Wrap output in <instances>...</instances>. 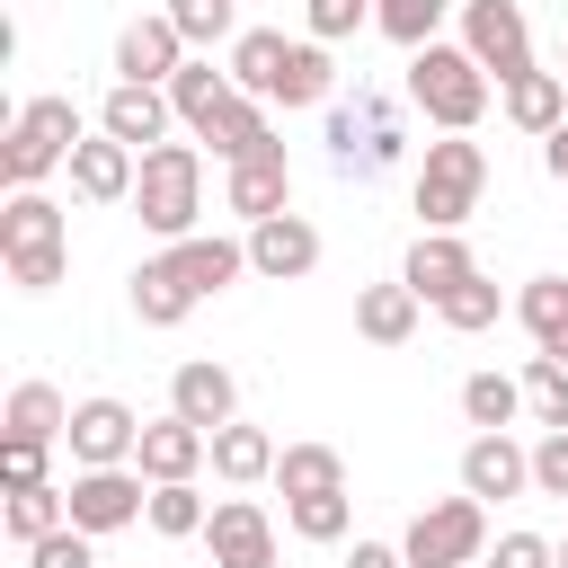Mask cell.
Instances as JSON below:
<instances>
[{"mask_svg": "<svg viewBox=\"0 0 568 568\" xmlns=\"http://www.w3.org/2000/svg\"><path fill=\"white\" fill-rule=\"evenodd\" d=\"M222 204H231L248 231H257V222H275V213L293 204V169H284V142H275V151H257V160H240V169L222 178Z\"/></svg>", "mask_w": 568, "mask_h": 568, "instance_id": "cell-18", "label": "cell"}, {"mask_svg": "<svg viewBox=\"0 0 568 568\" xmlns=\"http://www.w3.org/2000/svg\"><path fill=\"white\" fill-rule=\"evenodd\" d=\"M479 186H488V151L470 133L426 142V160H417V222L426 231H462L479 213Z\"/></svg>", "mask_w": 568, "mask_h": 568, "instance_id": "cell-5", "label": "cell"}, {"mask_svg": "<svg viewBox=\"0 0 568 568\" xmlns=\"http://www.w3.org/2000/svg\"><path fill=\"white\" fill-rule=\"evenodd\" d=\"M479 275V257L462 248V231H417V248H408V266H399V284L417 293V302H444V293H462Z\"/></svg>", "mask_w": 568, "mask_h": 568, "instance_id": "cell-19", "label": "cell"}, {"mask_svg": "<svg viewBox=\"0 0 568 568\" xmlns=\"http://www.w3.org/2000/svg\"><path fill=\"white\" fill-rule=\"evenodd\" d=\"M417 311H426V302H417L408 284H364V293H355V337L408 346V337H417Z\"/></svg>", "mask_w": 568, "mask_h": 568, "instance_id": "cell-24", "label": "cell"}, {"mask_svg": "<svg viewBox=\"0 0 568 568\" xmlns=\"http://www.w3.org/2000/svg\"><path fill=\"white\" fill-rule=\"evenodd\" d=\"M532 488L541 497H568V435H541L532 444Z\"/></svg>", "mask_w": 568, "mask_h": 568, "instance_id": "cell-43", "label": "cell"}, {"mask_svg": "<svg viewBox=\"0 0 568 568\" xmlns=\"http://www.w3.org/2000/svg\"><path fill=\"white\" fill-rule=\"evenodd\" d=\"M373 18V0H311V44H337Z\"/></svg>", "mask_w": 568, "mask_h": 568, "instance_id": "cell-42", "label": "cell"}, {"mask_svg": "<svg viewBox=\"0 0 568 568\" xmlns=\"http://www.w3.org/2000/svg\"><path fill=\"white\" fill-rule=\"evenodd\" d=\"M213 524V506L195 497V479H169V488H151V532H169V541H195Z\"/></svg>", "mask_w": 568, "mask_h": 568, "instance_id": "cell-37", "label": "cell"}, {"mask_svg": "<svg viewBox=\"0 0 568 568\" xmlns=\"http://www.w3.org/2000/svg\"><path fill=\"white\" fill-rule=\"evenodd\" d=\"M515 320L532 328V346H541V355H559V364H568V275H532V284L515 293Z\"/></svg>", "mask_w": 568, "mask_h": 568, "instance_id": "cell-27", "label": "cell"}, {"mask_svg": "<svg viewBox=\"0 0 568 568\" xmlns=\"http://www.w3.org/2000/svg\"><path fill=\"white\" fill-rule=\"evenodd\" d=\"M195 462H213V435H204V426H186V417H160V426H142V453H133V470H142L151 488H169V479H195Z\"/></svg>", "mask_w": 568, "mask_h": 568, "instance_id": "cell-20", "label": "cell"}, {"mask_svg": "<svg viewBox=\"0 0 568 568\" xmlns=\"http://www.w3.org/2000/svg\"><path fill=\"white\" fill-rule=\"evenodd\" d=\"M408 106L444 133H470L488 115V71L462 44H426V53H408Z\"/></svg>", "mask_w": 568, "mask_h": 568, "instance_id": "cell-3", "label": "cell"}, {"mask_svg": "<svg viewBox=\"0 0 568 568\" xmlns=\"http://www.w3.org/2000/svg\"><path fill=\"white\" fill-rule=\"evenodd\" d=\"M488 550V506L479 497H435L417 506V524L399 532V559L408 568H470Z\"/></svg>", "mask_w": 568, "mask_h": 568, "instance_id": "cell-7", "label": "cell"}, {"mask_svg": "<svg viewBox=\"0 0 568 568\" xmlns=\"http://www.w3.org/2000/svg\"><path fill=\"white\" fill-rule=\"evenodd\" d=\"M328 80H337V71H328V53H320V44H293L284 80H275V106H337V98H328Z\"/></svg>", "mask_w": 568, "mask_h": 568, "instance_id": "cell-36", "label": "cell"}, {"mask_svg": "<svg viewBox=\"0 0 568 568\" xmlns=\"http://www.w3.org/2000/svg\"><path fill=\"white\" fill-rule=\"evenodd\" d=\"M532 488V444H515V435H470L462 444V497H524Z\"/></svg>", "mask_w": 568, "mask_h": 568, "instance_id": "cell-13", "label": "cell"}, {"mask_svg": "<svg viewBox=\"0 0 568 568\" xmlns=\"http://www.w3.org/2000/svg\"><path fill=\"white\" fill-rule=\"evenodd\" d=\"M515 382H524V408H532V426H541V435H568V364H559V355H532Z\"/></svg>", "mask_w": 568, "mask_h": 568, "instance_id": "cell-33", "label": "cell"}, {"mask_svg": "<svg viewBox=\"0 0 568 568\" xmlns=\"http://www.w3.org/2000/svg\"><path fill=\"white\" fill-rule=\"evenodd\" d=\"M435 311H444V328L479 337V328H497V284H488V275H470V284H462V293H444Z\"/></svg>", "mask_w": 568, "mask_h": 568, "instance_id": "cell-40", "label": "cell"}, {"mask_svg": "<svg viewBox=\"0 0 568 568\" xmlns=\"http://www.w3.org/2000/svg\"><path fill=\"white\" fill-rule=\"evenodd\" d=\"M169 18H178V36H186V53L240 44V27H231V0H169Z\"/></svg>", "mask_w": 568, "mask_h": 568, "instance_id": "cell-38", "label": "cell"}, {"mask_svg": "<svg viewBox=\"0 0 568 568\" xmlns=\"http://www.w3.org/2000/svg\"><path fill=\"white\" fill-rule=\"evenodd\" d=\"M195 142H213V160H231V169H240V160H257V151H275L266 98H231V106H222V115H213V124H204Z\"/></svg>", "mask_w": 568, "mask_h": 568, "instance_id": "cell-22", "label": "cell"}, {"mask_svg": "<svg viewBox=\"0 0 568 568\" xmlns=\"http://www.w3.org/2000/svg\"><path fill=\"white\" fill-rule=\"evenodd\" d=\"M204 541H213V568H275V524L257 497H222Z\"/></svg>", "mask_w": 568, "mask_h": 568, "instance_id": "cell-14", "label": "cell"}, {"mask_svg": "<svg viewBox=\"0 0 568 568\" xmlns=\"http://www.w3.org/2000/svg\"><path fill=\"white\" fill-rule=\"evenodd\" d=\"M133 213H142L169 248H178V240H195V213H204V151H195V142H160V151H142Z\"/></svg>", "mask_w": 568, "mask_h": 568, "instance_id": "cell-2", "label": "cell"}, {"mask_svg": "<svg viewBox=\"0 0 568 568\" xmlns=\"http://www.w3.org/2000/svg\"><path fill=\"white\" fill-rule=\"evenodd\" d=\"M169 266H178V275L195 284V302H204V293H222V284L248 275V240H213V231H195V240L169 248Z\"/></svg>", "mask_w": 568, "mask_h": 568, "instance_id": "cell-21", "label": "cell"}, {"mask_svg": "<svg viewBox=\"0 0 568 568\" xmlns=\"http://www.w3.org/2000/svg\"><path fill=\"white\" fill-rule=\"evenodd\" d=\"M231 98H240V80H231V71H213L204 53H186V71L169 80V106H178V124H195V133H204V124H213Z\"/></svg>", "mask_w": 568, "mask_h": 568, "instance_id": "cell-25", "label": "cell"}, {"mask_svg": "<svg viewBox=\"0 0 568 568\" xmlns=\"http://www.w3.org/2000/svg\"><path fill=\"white\" fill-rule=\"evenodd\" d=\"M80 142H89V133H80V106H71V98H27L18 124H9V151H0V178H9V186H44L53 169H71Z\"/></svg>", "mask_w": 568, "mask_h": 568, "instance_id": "cell-6", "label": "cell"}, {"mask_svg": "<svg viewBox=\"0 0 568 568\" xmlns=\"http://www.w3.org/2000/svg\"><path fill=\"white\" fill-rule=\"evenodd\" d=\"M169 417H186V426H204V435L240 426V382H231V364H213V355L178 364V373H169Z\"/></svg>", "mask_w": 568, "mask_h": 568, "instance_id": "cell-11", "label": "cell"}, {"mask_svg": "<svg viewBox=\"0 0 568 568\" xmlns=\"http://www.w3.org/2000/svg\"><path fill=\"white\" fill-rule=\"evenodd\" d=\"M541 169H550V178H559V186H568V124H559V133H550V142H541Z\"/></svg>", "mask_w": 568, "mask_h": 568, "instance_id": "cell-47", "label": "cell"}, {"mask_svg": "<svg viewBox=\"0 0 568 568\" xmlns=\"http://www.w3.org/2000/svg\"><path fill=\"white\" fill-rule=\"evenodd\" d=\"M133 178H142V151H124L115 133H89V142L71 151V195H80V204H124Z\"/></svg>", "mask_w": 568, "mask_h": 568, "instance_id": "cell-17", "label": "cell"}, {"mask_svg": "<svg viewBox=\"0 0 568 568\" xmlns=\"http://www.w3.org/2000/svg\"><path fill=\"white\" fill-rule=\"evenodd\" d=\"M559 80H568V62H559Z\"/></svg>", "mask_w": 568, "mask_h": 568, "instance_id": "cell-49", "label": "cell"}, {"mask_svg": "<svg viewBox=\"0 0 568 568\" xmlns=\"http://www.w3.org/2000/svg\"><path fill=\"white\" fill-rule=\"evenodd\" d=\"M497 568H559V541H541V532H506V541H497Z\"/></svg>", "mask_w": 568, "mask_h": 568, "instance_id": "cell-44", "label": "cell"}, {"mask_svg": "<svg viewBox=\"0 0 568 568\" xmlns=\"http://www.w3.org/2000/svg\"><path fill=\"white\" fill-rule=\"evenodd\" d=\"M284 515H293V532H302V541H346V524H355V497H346V488H337V497H293Z\"/></svg>", "mask_w": 568, "mask_h": 568, "instance_id": "cell-39", "label": "cell"}, {"mask_svg": "<svg viewBox=\"0 0 568 568\" xmlns=\"http://www.w3.org/2000/svg\"><path fill=\"white\" fill-rule=\"evenodd\" d=\"M399 151H408V133H399V106L382 89H355L328 106V169L337 178H382Z\"/></svg>", "mask_w": 568, "mask_h": 568, "instance_id": "cell-4", "label": "cell"}, {"mask_svg": "<svg viewBox=\"0 0 568 568\" xmlns=\"http://www.w3.org/2000/svg\"><path fill=\"white\" fill-rule=\"evenodd\" d=\"M506 124H524V133H541V142H550V133L568 124V80H559V71L515 80V89H506Z\"/></svg>", "mask_w": 568, "mask_h": 568, "instance_id": "cell-29", "label": "cell"}, {"mask_svg": "<svg viewBox=\"0 0 568 568\" xmlns=\"http://www.w3.org/2000/svg\"><path fill=\"white\" fill-rule=\"evenodd\" d=\"M346 568H408V559H399V541H355Z\"/></svg>", "mask_w": 568, "mask_h": 568, "instance_id": "cell-46", "label": "cell"}, {"mask_svg": "<svg viewBox=\"0 0 568 568\" xmlns=\"http://www.w3.org/2000/svg\"><path fill=\"white\" fill-rule=\"evenodd\" d=\"M71 524L98 541V532H124V524H142L151 515V488H142V470L124 462V470H71Z\"/></svg>", "mask_w": 568, "mask_h": 568, "instance_id": "cell-9", "label": "cell"}, {"mask_svg": "<svg viewBox=\"0 0 568 568\" xmlns=\"http://www.w3.org/2000/svg\"><path fill=\"white\" fill-rule=\"evenodd\" d=\"M311 266H320V231H311L302 213H275V222L248 231V275H266V284H302Z\"/></svg>", "mask_w": 568, "mask_h": 568, "instance_id": "cell-16", "label": "cell"}, {"mask_svg": "<svg viewBox=\"0 0 568 568\" xmlns=\"http://www.w3.org/2000/svg\"><path fill=\"white\" fill-rule=\"evenodd\" d=\"M62 444H71V462H80V470H124V462L142 453V417H133L124 399H80Z\"/></svg>", "mask_w": 568, "mask_h": 568, "instance_id": "cell-10", "label": "cell"}, {"mask_svg": "<svg viewBox=\"0 0 568 568\" xmlns=\"http://www.w3.org/2000/svg\"><path fill=\"white\" fill-rule=\"evenodd\" d=\"M71 524V497L62 488H9V541L18 550H36L44 532H62Z\"/></svg>", "mask_w": 568, "mask_h": 568, "instance_id": "cell-34", "label": "cell"}, {"mask_svg": "<svg viewBox=\"0 0 568 568\" xmlns=\"http://www.w3.org/2000/svg\"><path fill=\"white\" fill-rule=\"evenodd\" d=\"M275 462H284V453H275V435H266V426H222V435H213V470H222L231 488L275 479Z\"/></svg>", "mask_w": 568, "mask_h": 568, "instance_id": "cell-30", "label": "cell"}, {"mask_svg": "<svg viewBox=\"0 0 568 568\" xmlns=\"http://www.w3.org/2000/svg\"><path fill=\"white\" fill-rule=\"evenodd\" d=\"M462 53L479 71H497V89L532 80V27L515 0H462Z\"/></svg>", "mask_w": 568, "mask_h": 568, "instance_id": "cell-8", "label": "cell"}, {"mask_svg": "<svg viewBox=\"0 0 568 568\" xmlns=\"http://www.w3.org/2000/svg\"><path fill=\"white\" fill-rule=\"evenodd\" d=\"M515 408H524V382H515V373H470V382H462V417H470L479 435H506Z\"/></svg>", "mask_w": 568, "mask_h": 568, "instance_id": "cell-32", "label": "cell"}, {"mask_svg": "<svg viewBox=\"0 0 568 568\" xmlns=\"http://www.w3.org/2000/svg\"><path fill=\"white\" fill-rule=\"evenodd\" d=\"M0 257H9V284L18 293H53L62 284V204L44 195V186H9V204H0Z\"/></svg>", "mask_w": 568, "mask_h": 568, "instance_id": "cell-1", "label": "cell"}, {"mask_svg": "<svg viewBox=\"0 0 568 568\" xmlns=\"http://www.w3.org/2000/svg\"><path fill=\"white\" fill-rule=\"evenodd\" d=\"M444 9H453V0H373V27H382L390 44H408V53H426L435 27H444Z\"/></svg>", "mask_w": 568, "mask_h": 568, "instance_id": "cell-35", "label": "cell"}, {"mask_svg": "<svg viewBox=\"0 0 568 568\" xmlns=\"http://www.w3.org/2000/svg\"><path fill=\"white\" fill-rule=\"evenodd\" d=\"M559 568H568V541H559Z\"/></svg>", "mask_w": 568, "mask_h": 568, "instance_id": "cell-48", "label": "cell"}, {"mask_svg": "<svg viewBox=\"0 0 568 568\" xmlns=\"http://www.w3.org/2000/svg\"><path fill=\"white\" fill-rule=\"evenodd\" d=\"M275 488H284V506H293V497H337V488H346V462H337L328 444H284Z\"/></svg>", "mask_w": 568, "mask_h": 568, "instance_id": "cell-31", "label": "cell"}, {"mask_svg": "<svg viewBox=\"0 0 568 568\" xmlns=\"http://www.w3.org/2000/svg\"><path fill=\"white\" fill-rule=\"evenodd\" d=\"M27 568H98V550H89L80 524H62V532H44V541L27 550Z\"/></svg>", "mask_w": 568, "mask_h": 568, "instance_id": "cell-41", "label": "cell"}, {"mask_svg": "<svg viewBox=\"0 0 568 568\" xmlns=\"http://www.w3.org/2000/svg\"><path fill=\"white\" fill-rule=\"evenodd\" d=\"M284 62H293V44H284L275 27H248V36L231 44V80H240V98H266V106H275V80H284Z\"/></svg>", "mask_w": 568, "mask_h": 568, "instance_id": "cell-28", "label": "cell"}, {"mask_svg": "<svg viewBox=\"0 0 568 568\" xmlns=\"http://www.w3.org/2000/svg\"><path fill=\"white\" fill-rule=\"evenodd\" d=\"M169 89H142V80H115L106 89V106H98V133H115L124 151H160L169 142Z\"/></svg>", "mask_w": 568, "mask_h": 568, "instance_id": "cell-15", "label": "cell"}, {"mask_svg": "<svg viewBox=\"0 0 568 568\" xmlns=\"http://www.w3.org/2000/svg\"><path fill=\"white\" fill-rule=\"evenodd\" d=\"M9 479H18V488H44V444L9 435Z\"/></svg>", "mask_w": 568, "mask_h": 568, "instance_id": "cell-45", "label": "cell"}, {"mask_svg": "<svg viewBox=\"0 0 568 568\" xmlns=\"http://www.w3.org/2000/svg\"><path fill=\"white\" fill-rule=\"evenodd\" d=\"M115 71L142 80V89H169V80L186 71V36H178V18H169V9H160V18H124V36H115Z\"/></svg>", "mask_w": 568, "mask_h": 568, "instance_id": "cell-12", "label": "cell"}, {"mask_svg": "<svg viewBox=\"0 0 568 568\" xmlns=\"http://www.w3.org/2000/svg\"><path fill=\"white\" fill-rule=\"evenodd\" d=\"M0 426L27 435V444H62V435H71V399H62L53 382H18L9 408H0Z\"/></svg>", "mask_w": 568, "mask_h": 568, "instance_id": "cell-26", "label": "cell"}, {"mask_svg": "<svg viewBox=\"0 0 568 568\" xmlns=\"http://www.w3.org/2000/svg\"><path fill=\"white\" fill-rule=\"evenodd\" d=\"M133 311H142V328H178V320L195 311V284H186V275L169 266V248L133 266Z\"/></svg>", "mask_w": 568, "mask_h": 568, "instance_id": "cell-23", "label": "cell"}]
</instances>
